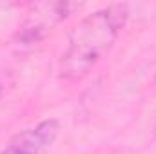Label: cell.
<instances>
[{"mask_svg":"<svg viewBox=\"0 0 156 154\" xmlns=\"http://www.w3.org/2000/svg\"><path fill=\"white\" fill-rule=\"evenodd\" d=\"M129 20L127 4H111L85 15L67 37V45L58 62V76L76 83L113 49Z\"/></svg>","mask_w":156,"mask_h":154,"instance_id":"obj_1","label":"cell"},{"mask_svg":"<svg viewBox=\"0 0 156 154\" xmlns=\"http://www.w3.org/2000/svg\"><path fill=\"white\" fill-rule=\"evenodd\" d=\"M60 134V123L55 118L40 120L38 123L16 132L0 151V154H45L51 151Z\"/></svg>","mask_w":156,"mask_h":154,"instance_id":"obj_3","label":"cell"},{"mask_svg":"<svg viewBox=\"0 0 156 154\" xmlns=\"http://www.w3.org/2000/svg\"><path fill=\"white\" fill-rule=\"evenodd\" d=\"M83 4L76 2H38L26 13V18L18 26L15 40L18 45H37L45 40L55 27L67 20Z\"/></svg>","mask_w":156,"mask_h":154,"instance_id":"obj_2","label":"cell"}]
</instances>
